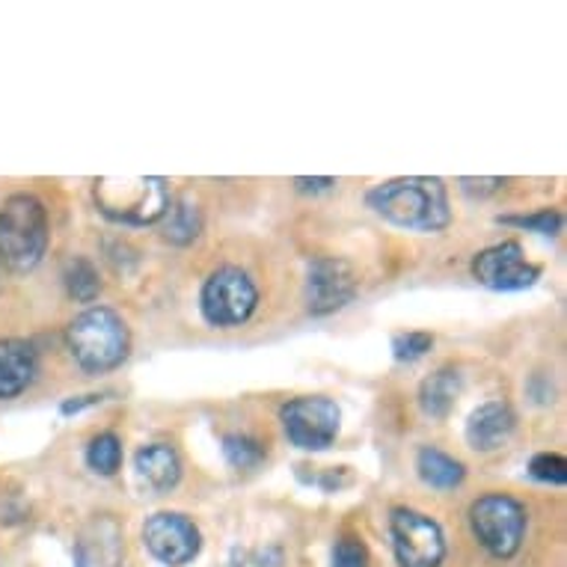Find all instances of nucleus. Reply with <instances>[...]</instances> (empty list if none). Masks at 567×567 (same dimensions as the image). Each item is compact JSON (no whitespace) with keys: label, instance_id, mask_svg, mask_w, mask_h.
Instances as JSON below:
<instances>
[{"label":"nucleus","instance_id":"nucleus-13","mask_svg":"<svg viewBox=\"0 0 567 567\" xmlns=\"http://www.w3.org/2000/svg\"><path fill=\"white\" fill-rule=\"evenodd\" d=\"M517 429L512 404L505 401H484L482 408H475L466 419V443L475 452H496L508 443V437Z\"/></svg>","mask_w":567,"mask_h":567},{"label":"nucleus","instance_id":"nucleus-11","mask_svg":"<svg viewBox=\"0 0 567 567\" xmlns=\"http://www.w3.org/2000/svg\"><path fill=\"white\" fill-rule=\"evenodd\" d=\"M360 279L344 259L321 256L309 265L307 274V309L312 316H330L348 307L357 295Z\"/></svg>","mask_w":567,"mask_h":567},{"label":"nucleus","instance_id":"nucleus-19","mask_svg":"<svg viewBox=\"0 0 567 567\" xmlns=\"http://www.w3.org/2000/svg\"><path fill=\"white\" fill-rule=\"evenodd\" d=\"M63 282L65 291H69V298H75L78 303H93V300L99 298V291H102L99 268H95L90 259H84V256L69 259V265H65L63 270Z\"/></svg>","mask_w":567,"mask_h":567},{"label":"nucleus","instance_id":"nucleus-28","mask_svg":"<svg viewBox=\"0 0 567 567\" xmlns=\"http://www.w3.org/2000/svg\"><path fill=\"white\" fill-rule=\"evenodd\" d=\"M336 178H295V187L298 190H327V187H333Z\"/></svg>","mask_w":567,"mask_h":567},{"label":"nucleus","instance_id":"nucleus-27","mask_svg":"<svg viewBox=\"0 0 567 567\" xmlns=\"http://www.w3.org/2000/svg\"><path fill=\"white\" fill-rule=\"evenodd\" d=\"M99 401H102V395H81V399L63 401V413L65 416H72V413H81L84 408H93Z\"/></svg>","mask_w":567,"mask_h":567},{"label":"nucleus","instance_id":"nucleus-15","mask_svg":"<svg viewBox=\"0 0 567 567\" xmlns=\"http://www.w3.org/2000/svg\"><path fill=\"white\" fill-rule=\"evenodd\" d=\"M134 470L152 491L167 493L182 482V457L169 443H150L134 455Z\"/></svg>","mask_w":567,"mask_h":567},{"label":"nucleus","instance_id":"nucleus-2","mask_svg":"<svg viewBox=\"0 0 567 567\" xmlns=\"http://www.w3.org/2000/svg\"><path fill=\"white\" fill-rule=\"evenodd\" d=\"M69 351L75 363L90 374L111 372L128 357L131 333L120 312L107 307H90L65 330Z\"/></svg>","mask_w":567,"mask_h":567},{"label":"nucleus","instance_id":"nucleus-7","mask_svg":"<svg viewBox=\"0 0 567 567\" xmlns=\"http://www.w3.org/2000/svg\"><path fill=\"white\" fill-rule=\"evenodd\" d=\"M279 419L291 446L303 452H324L333 446L342 429V410L327 395H303V399L289 401Z\"/></svg>","mask_w":567,"mask_h":567},{"label":"nucleus","instance_id":"nucleus-4","mask_svg":"<svg viewBox=\"0 0 567 567\" xmlns=\"http://www.w3.org/2000/svg\"><path fill=\"white\" fill-rule=\"evenodd\" d=\"M95 205L104 217H111L116 224H158L169 208L167 182L161 176L95 178Z\"/></svg>","mask_w":567,"mask_h":567},{"label":"nucleus","instance_id":"nucleus-3","mask_svg":"<svg viewBox=\"0 0 567 567\" xmlns=\"http://www.w3.org/2000/svg\"><path fill=\"white\" fill-rule=\"evenodd\" d=\"M48 208L33 194H12L0 205V261L28 274L48 250Z\"/></svg>","mask_w":567,"mask_h":567},{"label":"nucleus","instance_id":"nucleus-17","mask_svg":"<svg viewBox=\"0 0 567 567\" xmlns=\"http://www.w3.org/2000/svg\"><path fill=\"white\" fill-rule=\"evenodd\" d=\"M416 470L419 478L429 484V487H437V491H452V487H457L466 478L464 464L434 446L419 449Z\"/></svg>","mask_w":567,"mask_h":567},{"label":"nucleus","instance_id":"nucleus-26","mask_svg":"<svg viewBox=\"0 0 567 567\" xmlns=\"http://www.w3.org/2000/svg\"><path fill=\"white\" fill-rule=\"evenodd\" d=\"M505 182L503 178H461V187H464L466 194H493V190H499Z\"/></svg>","mask_w":567,"mask_h":567},{"label":"nucleus","instance_id":"nucleus-10","mask_svg":"<svg viewBox=\"0 0 567 567\" xmlns=\"http://www.w3.org/2000/svg\"><path fill=\"white\" fill-rule=\"evenodd\" d=\"M473 277L493 291H520L538 282L540 268L526 261L520 244L503 241L475 256Z\"/></svg>","mask_w":567,"mask_h":567},{"label":"nucleus","instance_id":"nucleus-25","mask_svg":"<svg viewBox=\"0 0 567 567\" xmlns=\"http://www.w3.org/2000/svg\"><path fill=\"white\" fill-rule=\"evenodd\" d=\"M333 567H369V553L363 540L342 538L333 549Z\"/></svg>","mask_w":567,"mask_h":567},{"label":"nucleus","instance_id":"nucleus-21","mask_svg":"<svg viewBox=\"0 0 567 567\" xmlns=\"http://www.w3.org/2000/svg\"><path fill=\"white\" fill-rule=\"evenodd\" d=\"M224 455L235 470H252L265 461V449L247 434H229L224 437Z\"/></svg>","mask_w":567,"mask_h":567},{"label":"nucleus","instance_id":"nucleus-5","mask_svg":"<svg viewBox=\"0 0 567 567\" xmlns=\"http://www.w3.org/2000/svg\"><path fill=\"white\" fill-rule=\"evenodd\" d=\"M526 508L505 493H484L470 505V526L491 556L512 558L526 535Z\"/></svg>","mask_w":567,"mask_h":567},{"label":"nucleus","instance_id":"nucleus-6","mask_svg":"<svg viewBox=\"0 0 567 567\" xmlns=\"http://www.w3.org/2000/svg\"><path fill=\"white\" fill-rule=\"evenodd\" d=\"M259 307V289L250 274L235 265H224L208 274L199 291V309L212 327H241Z\"/></svg>","mask_w":567,"mask_h":567},{"label":"nucleus","instance_id":"nucleus-8","mask_svg":"<svg viewBox=\"0 0 567 567\" xmlns=\"http://www.w3.org/2000/svg\"><path fill=\"white\" fill-rule=\"evenodd\" d=\"M392 549L399 567H440L446 558V535L437 520L413 508H395L390 517Z\"/></svg>","mask_w":567,"mask_h":567},{"label":"nucleus","instance_id":"nucleus-16","mask_svg":"<svg viewBox=\"0 0 567 567\" xmlns=\"http://www.w3.org/2000/svg\"><path fill=\"white\" fill-rule=\"evenodd\" d=\"M457 395H461V372L446 365V369L425 378L422 390H419V404L429 416L446 419L449 410L455 408Z\"/></svg>","mask_w":567,"mask_h":567},{"label":"nucleus","instance_id":"nucleus-18","mask_svg":"<svg viewBox=\"0 0 567 567\" xmlns=\"http://www.w3.org/2000/svg\"><path fill=\"white\" fill-rule=\"evenodd\" d=\"M161 220H164L161 235L169 244H178V247L196 241L199 233H203V212H199V205L190 196H182L178 203H169L167 215L161 217Z\"/></svg>","mask_w":567,"mask_h":567},{"label":"nucleus","instance_id":"nucleus-23","mask_svg":"<svg viewBox=\"0 0 567 567\" xmlns=\"http://www.w3.org/2000/svg\"><path fill=\"white\" fill-rule=\"evenodd\" d=\"M532 478L547 484H565L567 482V461L556 452H540L529 461Z\"/></svg>","mask_w":567,"mask_h":567},{"label":"nucleus","instance_id":"nucleus-22","mask_svg":"<svg viewBox=\"0 0 567 567\" xmlns=\"http://www.w3.org/2000/svg\"><path fill=\"white\" fill-rule=\"evenodd\" d=\"M431 348H434V336L425 330H410V333H399L392 339V353L401 363H413L419 357H425Z\"/></svg>","mask_w":567,"mask_h":567},{"label":"nucleus","instance_id":"nucleus-24","mask_svg":"<svg viewBox=\"0 0 567 567\" xmlns=\"http://www.w3.org/2000/svg\"><path fill=\"white\" fill-rule=\"evenodd\" d=\"M503 224L508 226H520V229H532V233L540 235H556L561 233V215L556 208H544V212H535V215H523V217H503Z\"/></svg>","mask_w":567,"mask_h":567},{"label":"nucleus","instance_id":"nucleus-14","mask_svg":"<svg viewBox=\"0 0 567 567\" xmlns=\"http://www.w3.org/2000/svg\"><path fill=\"white\" fill-rule=\"evenodd\" d=\"M37 348L24 339H0V401L19 399L37 381Z\"/></svg>","mask_w":567,"mask_h":567},{"label":"nucleus","instance_id":"nucleus-9","mask_svg":"<svg viewBox=\"0 0 567 567\" xmlns=\"http://www.w3.org/2000/svg\"><path fill=\"white\" fill-rule=\"evenodd\" d=\"M143 540L152 556L167 567H182L194 561L203 547V535L196 529V523L176 512L152 514L143 526Z\"/></svg>","mask_w":567,"mask_h":567},{"label":"nucleus","instance_id":"nucleus-20","mask_svg":"<svg viewBox=\"0 0 567 567\" xmlns=\"http://www.w3.org/2000/svg\"><path fill=\"white\" fill-rule=\"evenodd\" d=\"M86 464L99 475H116L122 466V440L113 431H104L90 440L86 446Z\"/></svg>","mask_w":567,"mask_h":567},{"label":"nucleus","instance_id":"nucleus-12","mask_svg":"<svg viewBox=\"0 0 567 567\" xmlns=\"http://www.w3.org/2000/svg\"><path fill=\"white\" fill-rule=\"evenodd\" d=\"M125 544L120 523L113 517H93L86 523L75 547L78 567H122Z\"/></svg>","mask_w":567,"mask_h":567},{"label":"nucleus","instance_id":"nucleus-1","mask_svg":"<svg viewBox=\"0 0 567 567\" xmlns=\"http://www.w3.org/2000/svg\"><path fill=\"white\" fill-rule=\"evenodd\" d=\"M365 203L386 224L416 233H440L452 220L446 185L431 176L390 178L365 194Z\"/></svg>","mask_w":567,"mask_h":567}]
</instances>
